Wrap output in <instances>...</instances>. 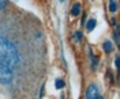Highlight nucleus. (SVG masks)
I'll list each match as a JSON object with an SVG mask.
<instances>
[{
  "label": "nucleus",
  "mask_w": 120,
  "mask_h": 99,
  "mask_svg": "<svg viewBox=\"0 0 120 99\" xmlns=\"http://www.w3.org/2000/svg\"><path fill=\"white\" fill-rule=\"evenodd\" d=\"M21 64V54L19 50L12 41L1 35L0 37V65L3 67H12L16 68Z\"/></svg>",
  "instance_id": "f257e3e1"
},
{
  "label": "nucleus",
  "mask_w": 120,
  "mask_h": 99,
  "mask_svg": "<svg viewBox=\"0 0 120 99\" xmlns=\"http://www.w3.org/2000/svg\"><path fill=\"white\" fill-rule=\"evenodd\" d=\"M0 79H1L3 84H11L14 80V68L0 67Z\"/></svg>",
  "instance_id": "f03ea898"
},
{
  "label": "nucleus",
  "mask_w": 120,
  "mask_h": 99,
  "mask_svg": "<svg viewBox=\"0 0 120 99\" xmlns=\"http://www.w3.org/2000/svg\"><path fill=\"white\" fill-rule=\"evenodd\" d=\"M86 99H100V88L96 83L89 84L86 90Z\"/></svg>",
  "instance_id": "7ed1b4c3"
},
{
  "label": "nucleus",
  "mask_w": 120,
  "mask_h": 99,
  "mask_svg": "<svg viewBox=\"0 0 120 99\" xmlns=\"http://www.w3.org/2000/svg\"><path fill=\"white\" fill-rule=\"evenodd\" d=\"M113 38H115L116 45L120 46V23L116 24V29H115V31H113Z\"/></svg>",
  "instance_id": "20e7f679"
},
{
  "label": "nucleus",
  "mask_w": 120,
  "mask_h": 99,
  "mask_svg": "<svg viewBox=\"0 0 120 99\" xmlns=\"http://www.w3.org/2000/svg\"><path fill=\"white\" fill-rule=\"evenodd\" d=\"M102 48H104V52L105 53H112L113 52V44L111 41H104V44H102Z\"/></svg>",
  "instance_id": "39448f33"
},
{
  "label": "nucleus",
  "mask_w": 120,
  "mask_h": 99,
  "mask_svg": "<svg viewBox=\"0 0 120 99\" xmlns=\"http://www.w3.org/2000/svg\"><path fill=\"white\" fill-rule=\"evenodd\" d=\"M96 26H97V20L96 19H89L87 22H86V30L87 31H93L94 29H96Z\"/></svg>",
  "instance_id": "423d86ee"
},
{
  "label": "nucleus",
  "mask_w": 120,
  "mask_h": 99,
  "mask_svg": "<svg viewBox=\"0 0 120 99\" xmlns=\"http://www.w3.org/2000/svg\"><path fill=\"white\" fill-rule=\"evenodd\" d=\"M89 56H90V61H91V69L94 71L96 67H97V64H98V58L93 54V50L91 49H89Z\"/></svg>",
  "instance_id": "0eeeda50"
},
{
  "label": "nucleus",
  "mask_w": 120,
  "mask_h": 99,
  "mask_svg": "<svg viewBox=\"0 0 120 99\" xmlns=\"http://www.w3.org/2000/svg\"><path fill=\"white\" fill-rule=\"evenodd\" d=\"M79 14H81V4L79 3H75L74 6H72V8H71V15L78 16Z\"/></svg>",
  "instance_id": "6e6552de"
},
{
  "label": "nucleus",
  "mask_w": 120,
  "mask_h": 99,
  "mask_svg": "<svg viewBox=\"0 0 120 99\" xmlns=\"http://www.w3.org/2000/svg\"><path fill=\"white\" fill-rule=\"evenodd\" d=\"M115 65H116V71H117V80L120 82V56L115 57Z\"/></svg>",
  "instance_id": "1a4fd4ad"
},
{
  "label": "nucleus",
  "mask_w": 120,
  "mask_h": 99,
  "mask_svg": "<svg viewBox=\"0 0 120 99\" xmlns=\"http://www.w3.org/2000/svg\"><path fill=\"white\" fill-rule=\"evenodd\" d=\"M116 10H117V3L115 0H111L109 1V11L113 14V12H116Z\"/></svg>",
  "instance_id": "9d476101"
},
{
  "label": "nucleus",
  "mask_w": 120,
  "mask_h": 99,
  "mask_svg": "<svg viewBox=\"0 0 120 99\" xmlns=\"http://www.w3.org/2000/svg\"><path fill=\"white\" fill-rule=\"evenodd\" d=\"M82 37H83V34H82V31H75L74 33V37H72V38H74V41H76V42H79V41H81V39H82Z\"/></svg>",
  "instance_id": "9b49d317"
},
{
  "label": "nucleus",
  "mask_w": 120,
  "mask_h": 99,
  "mask_svg": "<svg viewBox=\"0 0 120 99\" xmlns=\"http://www.w3.org/2000/svg\"><path fill=\"white\" fill-rule=\"evenodd\" d=\"M55 85H56V88H57V90H61V88L64 87V80H61V79H56Z\"/></svg>",
  "instance_id": "f8f14e48"
},
{
  "label": "nucleus",
  "mask_w": 120,
  "mask_h": 99,
  "mask_svg": "<svg viewBox=\"0 0 120 99\" xmlns=\"http://www.w3.org/2000/svg\"><path fill=\"white\" fill-rule=\"evenodd\" d=\"M6 6H7V1H6V0H1V1H0V8H1V11L6 8Z\"/></svg>",
  "instance_id": "ddd939ff"
},
{
  "label": "nucleus",
  "mask_w": 120,
  "mask_h": 99,
  "mask_svg": "<svg viewBox=\"0 0 120 99\" xmlns=\"http://www.w3.org/2000/svg\"><path fill=\"white\" fill-rule=\"evenodd\" d=\"M45 85L44 84H42V87H41V91H40V95H38V98H42V96H44V94H45Z\"/></svg>",
  "instance_id": "4468645a"
},
{
  "label": "nucleus",
  "mask_w": 120,
  "mask_h": 99,
  "mask_svg": "<svg viewBox=\"0 0 120 99\" xmlns=\"http://www.w3.org/2000/svg\"><path fill=\"white\" fill-rule=\"evenodd\" d=\"M100 99H104V98H100Z\"/></svg>",
  "instance_id": "2eb2a0df"
}]
</instances>
